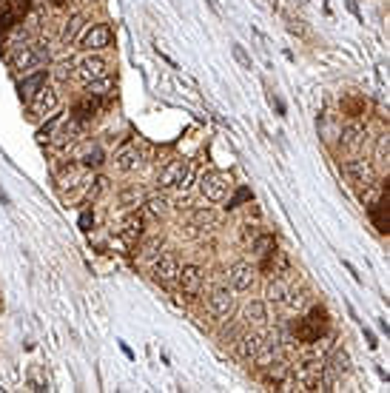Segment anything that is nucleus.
<instances>
[{
	"mask_svg": "<svg viewBox=\"0 0 390 393\" xmlns=\"http://www.w3.org/2000/svg\"><path fill=\"white\" fill-rule=\"evenodd\" d=\"M74 63L77 60H72V57H63V60H57V63L49 69V74H51V80H57V83H69L72 77H74Z\"/></svg>",
	"mask_w": 390,
	"mask_h": 393,
	"instance_id": "a878e982",
	"label": "nucleus"
},
{
	"mask_svg": "<svg viewBox=\"0 0 390 393\" xmlns=\"http://www.w3.org/2000/svg\"><path fill=\"white\" fill-rule=\"evenodd\" d=\"M331 379H342V376H348L350 371H353V362H350V353L345 351V348H336L331 356H327V365L322 368Z\"/></svg>",
	"mask_w": 390,
	"mask_h": 393,
	"instance_id": "2eb2a0df",
	"label": "nucleus"
},
{
	"mask_svg": "<svg viewBox=\"0 0 390 393\" xmlns=\"http://www.w3.org/2000/svg\"><path fill=\"white\" fill-rule=\"evenodd\" d=\"M231 54L236 57V63H239V66H243V69H251V57L245 54V49H243V46H239V43H234V46H231Z\"/></svg>",
	"mask_w": 390,
	"mask_h": 393,
	"instance_id": "c9c22d12",
	"label": "nucleus"
},
{
	"mask_svg": "<svg viewBox=\"0 0 390 393\" xmlns=\"http://www.w3.org/2000/svg\"><path fill=\"white\" fill-rule=\"evenodd\" d=\"M228 282H231V288L239 291V294L251 291L254 282H257V268H254L251 262H234L231 271H228Z\"/></svg>",
	"mask_w": 390,
	"mask_h": 393,
	"instance_id": "ddd939ff",
	"label": "nucleus"
},
{
	"mask_svg": "<svg viewBox=\"0 0 390 393\" xmlns=\"http://www.w3.org/2000/svg\"><path fill=\"white\" fill-rule=\"evenodd\" d=\"M200 191L205 200H211V202H222L231 191V177L225 171H205L200 177Z\"/></svg>",
	"mask_w": 390,
	"mask_h": 393,
	"instance_id": "7ed1b4c3",
	"label": "nucleus"
},
{
	"mask_svg": "<svg viewBox=\"0 0 390 393\" xmlns=\"http://www.w3.org/2000/svg\"><path fill=\"white\" fill-rule=\"evenodd\" d=\"M157 248H163L160 239H148V243L143 246V257H157V254H160Z\"/></svg>",
	"mask_w": 390,
	"mask_h": 393,
	"instance_id": "58836bf2",
	"label": "nucleus"
},
{
	"mask_svg": "<svg viewBox=\"0 0 390 393\" xmlns=\"http://www.w3.org/2000/svg\"><path fill=\"white\" fill-rule=\"evenodd\" d=\"M106 74H108V63L100 54H86L74 63V77L80 83H92V80H100Z\"/></svg>",
	"mask_w": 390,
	"mask_h": 393,
	"instance_id": "20e7f679",
	"label": "nucleus"
},
{
	"mask_svg": "<svg viewBox=\"0 0 390 393\" xmlns=\"http://www.w3.org/2000/svg\"><path fill=\"white\" fill-rule=\"evenodd\" d=\"M152 274L160 285H171L177 282V274H179V257L174 251H165V254H157L154 257V265H152Z\"/></svg>",
	"mask_w": 390,
	"mask_h": 393,
	"instance_id": "0eeeda50",
	"label": "nucleus"
},
{
	"mask_svg": "<svg viewBox=\"0 0 390 393\" xmlns=\"http://www.w3.org/2000/svg\"><path fill=\"white\" fill-rule=\"evenodd\" d=\"M288 282L282 280V277H274L271 282H268V288H265V299L268 302H274V305H282L285 302V296H288Z\"/></svg>",
	"mask_w": 390,
	"mask_h": 393,
	"instance_id": "bb28decb",
	"label": "nucleus"
},
{
	"mask_svg": "<svg viewBox=\"0 0 390 393\" xmlns=\"http://www.w3.org/2000/svg\"><path fill=\"white\" fill-rule=\"evenodd\" d=\"M202 282H205V271L200 265H179L177 285L186 296H197L202 291Z\"/></svg>",
	"mask_w": 390,
	"mask_h": 393,
	"instance_id": "f8f14e48",
	"label": "nucleus"
},
{
	"mask_svg": "<svg viewBox=\"0 0 390 393\" xmlns=\"http://www.w3.org/2000/svg\"><path fill=\"white\" fill-rule=\"evenodd\" d=\"M49 57H51V51H49V43H43V40H32V43H26L20 51H15L12 57H6L9 60V69L15 72V74H32V72H40L46 63H49Z\"/></svg>",
	"mask_w": 390,
	"mask_h": 393,
	"instance_id": "f257e3e1",
	"label": "nucleus"
},
{
	"mask_svg": "<svg viewBox=\"0 0 390 393\" xmlns=\"http://www.w3.org/2000/svg\"><path fill=\"white\" fill-rule=\"evenodd\" d=\"M243 314H245V322H251V325H265L268 322V305L262 299H251Z\"/></svg>",
	"mask_w": 390,
	"mask_h": 393,
	"instance_id": "cd10ccee",
	"label": "nucleus"
},
{
	"mask_svg": "<svg viewBox=\"0 0 390 393\" xmlns=\"http://www.w3.org/2000/svg\"><path fill=\"white\" fill-rule=\"evenodd\" d=\"M80 160H83V166H86V168H97V166L103 163V148H100V145H92V148H86Z\"/></svg>",
	"mask_w": 390,
	"mask_h": 393,
	"instance_id": "c756f323",
	"label": "nucleus"
},
{
	"mask_svg": "<svg viewBox=\"0 0 390 393\" xmlns=\"http://www.w3.org/2000/svg\"><path fill=\"white\" fill-rule=\"evenodd\" d=\"M191 223L194 225H214L217 223V214H214L211 208H197L194 214H191Z\"/></svg>",
	"mask_w": 390,
	"mask_h": 393,
	"instance_id": "2f4dec72",
	"label": "nucleus"
},
{
	"mask_svg": "<svg viewBox=\"0 0 390 393\" xmlns=\"http://www.w3.org/2000/svg\"><path fill=\"white\" fill-rule=\"evenodd\" d=\"M191 183H194V166L188 163V166H186V174H183V179H179V183H177V189H179V191H188V189H191Z\"/></svg>",
	"mask_w": 390,
	"mask_h": 393,
	"instance_id": "e433bc0d",
	"label": "nucleus"
},
{
	"mask_svg": "<svg viewBox=\"0 0 390 393\" xmlns=\"http://www.w3.org/2000/svg\"><path fill=\"white\" fill-rule=\"evenodd\" d=\"M86 29V15H72L69 20H63V29H60V43H66V46H72L77 38H80V32Z\"/></svg>",
	"mask_w": 390,
	"mask_h": 393,
	"instance_id": "4be33fe9",
	"label": "nucleus"
},
{
	"mask_svg": "<svg viewBox=\"0 0 390 393\" xmlns=\"http://www.w3.org/2000/svg\"><path fill=\"white\" fill-rule=\"evenodd\" d=\"M145 211H148V214H152V217H165L168 214V200L160 194V197H152V200H148L145 197Z\"/></svg>",
	"mask_w": 390,
	"mask_h": 393,
	"instance_id": "c85d7f7f",
	"label": "nucleus"
},
{
	"mask_svg": "<svg viewBox=\"0 0 390 393\" xmlns=\"http://www.w3.org/2000/svg\"><path fill=\"white\" fill-rule=\"evenodd\" d=\"M373 163H376V168H384V163H387V134H379V137H376Z\"/></svg>",
	"mask_w": 390,
	"mask_h": 393,
	"instance_id": "7c9ffc66",
	"label": "nucleus"
},
{
	"mask_svg": "<svg viewBox=\"0 0 390 393\" xmlns=\"http://www.w3.org/2000/svg\"><path fill=\"white\" fill-rule=\"evenodd\" d=\"M51 3H54V6L60 9V6H69V3H72V0H51Z\"/></svg>",
	"mask_w": 390,
	"mask_h": 393,
	"instance_id": "a19ab883",
	"label": "nucleus"
},
{
	"mask_svg": "<svg viewBox=\"0 0 390 393\" xmlns=\"http://www.w3.org/2000/svg\"><path fill=\"white\" fill-rule=\"evenodd\" d=\"M342 168H345V174L350 177V183L362 186V189H371V186L376 183V171H373V166H371L365 157H350Z\"/></svg>",
	"mask_w": 390,
	"mask_h": 393,
	"instance_id": "1a4fd4ad",
	"label": "nucleus"
},
{
	"mask_svg": "<svg viewBox=\"0 0 390 393\" xmlns=\"http://www.w3.org/2000/svg\"><path fill=\"white\" fill-rule=\"evenodd\" d=\"M86 95L88 97H97V100H108L114 95V80L106 74L100 80H92V83H86Z\"/></svg>",
	"mask_w": 390,
	"mask_h": 393,
	"instance_id": "b1692460",
	"label": "nucleus"
},
{
	"mask_svg": "<svg viewBox=\"0 0 390 393\" xmlns=\"http://www.w3.org/2000/svg\"><path fill=\"white\" fill-rule=\"evenodd\" d=\"M83 129H86V123H80V120L69 117V123L60 126L49 140L54 143V148H66V145H74L77 140H83Z\"/></svg>",
	"mask_w": 390,
	"mask_h": 393,
	"instance_id": "4468645a",
	"label": "nucleus"
},
{
	"mask_svg": "<svg viewBox=\"0 0 390 393\" xmlns=\"http://www.w3.org/2000/svg\"><path fill=\"white\" fill-rule=\"evenodd\" d=\"M365 339H368V345H371V348H376V345H379V342H376V337L371 334V330H368V328H365Z\"/></svg>",
	"mask_w": 390,
	"mask_h": 393,
	"instance_id": "ea45409f",
	"label": "nucleus"
},
{
	"mask_svg": "<svg viewBox=\"0 0 390 393\" xmlns=\"http://www.w3.org/2000/svg\"><path fill=\"white\" fill-rule=\"evenodd\" d=\"M262 334H254V330H245V334H239V339H236V351H239V356H243L245 362H254V356L259 353V348H262Z\"/></svg>",
	"mask_w": 390,
	"mask_h": 393,
	"instance_id": "a211bd4d",
	"label": "nucleus"
},
{
	"mask_svg": "<svg viewBox=\"0 0 390 393\" xmlns=\"http://www.w3.org/2000/svg\"><path fill=\"white\" fill-rule=\"evenodd\" d=\"M305 294L302 291H288V296H285V302H282V305H288L291 311H302L305 308Z\"/></svg>",
	"mask_w": 390,
	"mask_h": 393,
	"instance_id": "72a5a7b5",
	"label": "nucleus"
},
{
	"mask_svg": "<svg viewBox=\"0 0 390 393\" xmlns=\"http://www.w3.org/2000/svg\"><path fill=\"white\" fill-rule=\"evenodd\" d=\"M92 183H95V186H88V200H97V197L108 189V179H106V177H95Z\"/></svg>",
	"mask_w": 390,
	"mask_h": 393,
	"instance_id": "f704fd0d",
	"label": "nucleus"
},
{
	"mask_svg": "<svg viewBox=\"0 0 390 393\" xmlns=\"http://www.w3.org/2000/svg\"><path fill=\"white\" fill-rule=\"evenodd\" d=\"M114 166L120 171H137L143 166V151L137 145H126V148H120L117 151V157H114Z\"/></svg>",
	"mask_w": 390,
	"mask_h": 393,
	"instance_id": "6ab92c4d",
	"label": "nucleus"
},
{
	"mask_svg": "<svg viewBox=\"0 0 390 393\" xmlns=\"http://www.w3.org/2000/svg\"><path fill=\"white\" fill-rule=\"evenodd\" d=\"M100 106H103V100L83 95V100L74 106V120H80V123H88V120H92V117L100 111Z\"/></svg>",
	"mask_w": 390,
	"mask_h": 393,
	"instance_id": "393cba45",
	"label": "nucleus"
},
{
	"mask_svg": "<svg viewBox=\"0 0 390 393\" xmlns=\"http://www.w3.org/2000/svg\"><path fill=\"white\" fill-rule=\"evenodd\" d=\"M339 143H342L345 151H350V154H359L368 143V129L362 123H356V120H350V123H345L339 129Z\"/></svg>",
	"mask_w": 390,
	"mask_h": 393,
	"instance_id": "9d476101",
	"label": "nucleus"
},
{
	"mask_svg": "<svg viewBox=\"0 0 390 393\" xmlns=\"http://www.w3.org/2000/svg\"><path fill=\"white\" fill-rule=\"evenodd\" d=\"M111 40H114V29L108 23H97V26H88L83 32L80 46L88 49V51H103V49L111 46Z\"/></svg>",
	"mask_w": 390,
	"mask_h": 393,
	"instance_id": "39448f33",
	"label": "nucleus"
},
{
	"mask_svg": "<svg viewBox=\"0 0 390 393\" xmlns=\"http://www.w3.org/2000/svg\"><path fill=\"white\" fill-rule=\"evenodd\" d=\"M368 214L379 234H387V191H382L373 202H368Z\"/></svg>",
	"mask_w": 390,
	"mask_h": 393,
	"instance_id": "aec40b11",
	"label": "nucleus"
},
{
	"mask_svg": "<svg viewBox=\"0 0 390 393\" xmlns=\"http://www.w3.org/2000/svg\"><path fill=\"white\" fill-rule=\"evenodd\" d=\"M208 311H211L217 319H228L236 311V296L234 288H217L211 296H208Z\"/></svg>",
	"mask_w": 390,
	"mask_h": 393,
	"instance_id": "9b49d317",
	"label": "nucleus"
},
{
	"mask_svg": "<svg viewBox=\"0 0 390 393\" xmlns=\"http://www.w3.org/2000/svg\"><path fill=\"white\" fill-rule=\"evenodd\" d=\"M325 328H327V311H325V308H311L308 316L296 325V339L314 345V342L322 339Z\"/></svg>",
	"mask_w": 390,
	"mask_h": 393,
	"instance_id": "f03ea898",
	"label": "nucleus"
},
{
	"mask_svg": "<svg viewBox=\"0 0 390 393\" xmlns=\"http://www.w3.org/2000/svg\"><path fill=\"white\" fill-rule=\"evenodd\" d=\"M117 234H120V239H123L126 246H134L137 239L143 236V217H140V214H129V217L123 220V225L117 228Z\"/></svg>",
	"mask_w": 390,
	"mask_h": 393,
	"instance_id": "412c9836",
	"label": "nucleus"
},
{
	"mask_svg": "<svg viewBox=\"0 0 390 393\" xmlns=\"http://www.w3.org/2000/svg\"><path fill=\"white\" fill-rule=\"evenodd\" d=\"M274 248H277L274 236H257V239H254V254H259V257H268Z\"/></svg>",
	"mask_w": 390,
	"mask_h": 393,
	"instance_id": "473e14b6",
	"label": "nucleus"
},
{
	"mask_svg": "<svg viewBox=\"0 0 390 393\" xmlns=\"http://www.w3.org/2000/svg\"><path fill=\"white\" fill-rule=\"evenodd\" d=\"M46 77H49V74H46L43 69H40V72H32V74H26V77H23V80L17 83V92H20V100H26V103H29V100H32V97H35V95L40 92V88L46 86Z\"/></svg>",
	"mask_w": 390,
	"mask_h": 393,
	"instance_id": "f3484780",
	"label": "nucleus"
},
{
	"mask_svg": "<svg viewBox=\"0 0 390 393\" xmlns=\"http://www.w3.org/2000/svg\"><path fill=\"white\" fill-rule=\"evenodd\" d=\"M29 109H32V114L38 117H54V111L60 109V95H57V88L54 86H43L40 92L29 100Z\"/></svg>",
	"mask_w": 390,
	"mask_h": 393,
	"instance_id": "6e6552de",
	"label": "nucleus"
},
{
	"mask_svg": "<svg viewBox=\"0 0 390 393\" xmlns=\"http://www.w3.org/2000/svg\"><path fill=\"white\" fill-rule=\"evenodd\" d=\"M143 202H145V191H143L140 186H126L123 191L117 194V205L126 208V211H134V208H140Z\"/></svg>",
	"mask_w": 390,
	"mask_h": 393,
	"instance_id": "5701e85b",
	"label": "nucleus"
},
{
	"mask_svg": "<svg viewBox=\"0 0 390 393\" xmlns=\"http://www.w3.org/2000/svg\"><path fill=\"white\" fill-rule=\"evenodd\" d=\"M32 9L29 0H0V32H9L15 29Z\"/></svg>",
	"mask_w": 390,
	"mask_h": 393,
	"instance_id": "423d86ee",
	"label": "nucleus"
},
{
	"mask_svg": "<svg viewBox=\"0 0 390 393\" xmlns=\"http://www.w3.org/2000/svg\"><path fill=\"white\" fill-rule=\"evenodd\" d=\"M92 225H95V214H92V208H86L80 214V231H92Z\"/></svg>",
	"mask_w": 390,
	"mask_h": 393,
	"instance_id": "4c0bfd02",
	"label": "nucleus"
},
{
	"mask_svg": "<svg viewBox=\"0 0 390 393\" xmlns=\"http://www.w3.org/2000/svg\"><path fill=\"white\" fill-rule=\"evenodd\" d=\"M186 166H188V160H171V163L160 171L157 186H160V189H177V183H179V179H183V174H186Z\"/></svg>",
	"mask_w": 390,
	"mask_h": 393,
	"instance_id": "dca6fc26",
	"label": "nucleus"
}]
</instances>
